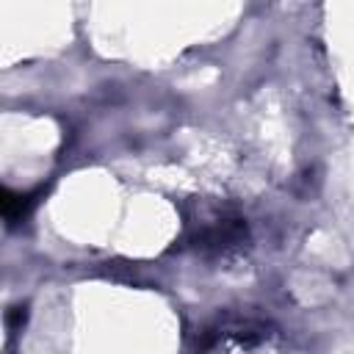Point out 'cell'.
Wrapping results in <instances>:
<instances>
[{"label": "cell", "instance_id": "6da1fadb", "mask_svg": "<svg viewBox=\"0 0 354 354\" xmlns=\"http://www.w3.org/2000/svg\"><path fill=\"white\" fill-rule=\"evenodd\" d=\"M0 205H3V216H6L8 221H14V218H19V216L28 213V207L33 205V196H30V194H14V191L3 188Z\"/></svg>", "mask_w": 354, "mask_h": 354}]
</instances>
